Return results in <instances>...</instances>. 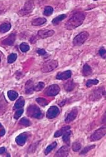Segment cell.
<instances>
[{"label": "cell", "mask_w": 106, "mask_h": 157, "mask_svg": "<svg viewBox=\"0 0 106 157\" xmlns=\"http://www.w3.org/2000/svg\"><path fill=\"white\" fill-rule=\"evenodd\" d=\"M85 18V15L82 12L75 13L68 19L67 23H65V28L68 30H72L79 27L83 23Z\"/></svg>", "instance_id": "cell-1"}, {"label": "cell", "mask_w": 106, "mask_h": 157, "mask_svg": "<svg viewBox=\"0 0 106 157\" xmlns=\"http://www.w3.org/2000/svg\"><path fill=\"white\" fill-rule=\"evenodd\" d=\"M35 3L33 0H28L24 3L23 7L18 12L20 16H26L32 13V11L35 9Z\"/></svg>", "instance_id": "cell-2"}, {"label": "cell", "mask_w": 106, "mask_h": 157, "mask_svg": "<svg viewBox=\"0 0 106 157\" xmlns=\"http://www.w3.org/2000/svg\"><path fill=\"white\" fill-rule=\"evenodd\" d=\"M59 65L58 61L56 60H49L43 64L41 67V71L43 73H48L54 71Z\"/></svg>", "instance_id": "cell-3"}, {"label": "cell", "mask_w": 106, "mask_h": 157, "mask_svg": "<svg viewBox=\"0 0 106 157\" xmlns=\"http://www.w3.org/2000/svg\"><path fill=\"white\" fill-rule=\"evenodd\" d=\"M27 114L29 117L40 119L43 117V113L39 107L36 105H30L27 108Z\"/></svg>", "instance_id": "cell-4"}, {"label": "cell", "mask_w": 106, "mask_h": 157, "mask_svg": "<svg viewBox=\"0 0 106 157\" xmlns=\"http://www.w3.org/2000/svg\"><path fill=\"white\" fill-rule=\"evenodd\" d=\"M89 36V33L87 32H82L80 33L79 34L75 36V37L73 39V43L75 46H81L83 45L85 41H86Z\"/></svg>", "instance_id": "cell-5"}, {"label": "cell", "mask_w": 106, "mask_h": 157, "mask_svg": "<svg viewBox=\"0 0 106 157\" xmlns=\"http://www.w3.org/2000/svg\"><path fill=\"white\" fill-rule=\"evenodd\" d=\"M105 96V90L103 88H96L93 90L92 94L90 96V100L92 101H99L102 96Z\"/></svg>", "instance_id": "cell-6"}, {"label": "cell", "mask_w": 106, "mask_h": 157, "mask_svg": "<svg viewBox=\"0 0 106 157\" xmlns=\"http://www.w3.org/2000/svg\"><path fill=\"white\" fill-rule=\"evenodd\" d=\"M106 134V128L105 127L101 128L98 129L97 130L95 131L90 138L91 142H96L98 140L103 138Z\"/></svg>", "instance_id": "cell-7"}, {"label": "cell", "mask_w": 106, "mask_h": 157, "mask_svg": "<svg viewBox=\"0 0 106 157\" xmlns=\"http://www.w3.org/2000/svg\"><path fill=\"white\" fill-rule=\"evenodd\" d=\"M60 91V87L57 84H52L49 86L48 88L46 89L45 94L47 96H50V97H54L56 96Z\"/></svg>", "instance_id": "cell-8"}, {"label": "cell", "mask_w": 106, "mask_h": 157, "mask_svg": "<svg viewBox=\"0 0 106 157\" xmlns=\"http://www.w3.org/2000/svg\"><path fill=\"white\" fill-rule=\"evenodd\" d=\"M60 111L57 106H53L48 109L47 113V117L48 119H53L56 117L59 114Z\"/></svg>", "instance_id": "cell-9"}, {"label": "cell", "mask_w": 106, "mask_h": 157, "mask_svg": "<svg viewBox=\"0 0 106 157\" xmlns=\"http://www.w3.org/2000/svg\"><path fill=\"white\" fill-rule=\"evenodd\" d=\"M69 153V146L68 145H64L61 147L60 149L56 152L55 156L56 157H67Z\"/></svg>", "instance_id": "cell-10"}, {"label": "cell", "mask_w": 106, "mask_h": 157, "mask_svg": "<svg viewBox=\"0 0 106 157\" xmlns=\"http://www.w3.org/2000/svg\"><path fill=\"white\" fill-rule=\"evenodd\" d=\"M54 34L55 32L53 30H40L38 32V36L40 38L44 39L52 36L54 35Z\"/></svg>", "instance_id": "cell-11"}, {"label": "cell", "mask_w": 106, "mask_h": 157, "mask_svg": "<svg viewBox=\"0 0 106 157\" xmlns=\"http://www.w3.org/2000/svg\"><path fill=\"white\" fill-rule=\"evenodd\" d=\"M77 114H78V110H77V108L72 109L70 111V112L67 114L66 118L65 119V122L66 123H69L73 121L77 118Z\"/></svg>", "instance_id": "cell-12"}, {"label": "cell", "mask_w": 106, "mask_h": 157, "mask_svg": "<svg viewBox=\"0 0 106 157\" xmlns=\"http://www.w3.org/2000/svg\"><path fill=\"white\" fill-rule=\"evenodd\" d=\"M72 76V71H65L63 72H59L56 74V78L58 80H67L70 78Z\"/></svg>", "instance_id": "cell-13"}, {"label": "cell", "mask_w": 106, "mask_h": 157, "mask_svg": "<svg viewBox=\"0 0 106 157\" xmlns=\"http://www.w3.org/2000/svg\"><path fill=\"white\" fill-rule=\"evenodd\" d=\"M28 139V136L26 133H22L16 138V142L19 146H23L26 143Z\"/></svg>", "instance_id": "cell-14"}, {"label": "cell", "mask_w": 106, "mask_h": 157, "mask_svg": "<svg viewBox=\"0 0 106 157\" xmlns=\"http://www.w3.org/2000/svg\"><path fill=\"white\" fill-rule=\"evenodd\" d=\"M15 40H16V35L14 34H12L8 36L6 39L4 40L2 42V43L3 45L11 46V45H12L15 43Z\"/></svg>", "instance_id": "cell-15"}, {"label": "cell", "mask_w": 106, "mask_h": 157, "mask_svg": "<svg viewBox=\"0 0 106 157\" xmlns=\"http://www.w3.org/2000/svg\"><path fill=\"white\" fill-rule=\"evenodd\" d=\"M34 86L35 85L33 81H28L25 84V93L28 94H32L34 91Z\"/></svg>", "instance_id": "cell-16"}, {"label": "cell", "mask_w": 106, "mask_h": 157, "mask_svg": "<svg viewBox=\"0 0 106 157\" xmlns=\"http://www.w3.org/2000/svg\"><path fill=\"white\" fill-rule=\"evenodd\" d=\"M76 84L73 81H68L64 85V89L67 92H70L75 89Z\"/></svg>", "instance_id": "cell-17"}, {"label": "cell", "mask_w": 106, "mask_h": 157, "mask_svg": "<svg viewBox=\"0 0 106 157\" xmlns=\"http://www.w3.org/2000/svg\"><path fill=\"white\" fill-rule=\"evenodd\" d=\"M11 28V25L10 23L8 22L3 23L0 25V32H1V34H5V33L9 31Z\"/></svg>", "instance_id": "cell-18"}, {"label": "cell", "mask_w": 106, "mask_h": 157, "mask_svg": "<svg viewBox=\"0 0 106 157\" xmlns=\"http://www.w3.org/2000/svg\"><path fill=\"white\" fill-rule=\"evenodd\" d=\"M70 129V126H64L62 128H61L60 130L56 131L55 134H54V137L55 138H58V137H60V136H62L65 132H66L67 131L69 130Z\"/></svg>", "instance_id": "cell-19"}, {"label": "cell", "mask_w": 106, "mask_h": 157, "mask_svg": "<svg viewBox=\"0 0 106 157\" xmlns=\"http://www.w3.org/2000/svg\"><path fill=\"white\" fill-rule=\"evenodd\" d=\"M47 22V20L45 18H36L34 20H33L31 22L32 25L33 26H40L45 24Z\"/></svg>", "instance_id": "cell-20"}, {"label": "cell", "mask_w": 106, "mask_h": 157, "mask_svg": "<svg viewBox=\"0 0 106 157\" xmlns=\"http://www.w3.org/2000/svg\"><path fill=\"white\" fill-rule=\"evenodd\" d=\"M92 72L91 67L88 64H85L83 67V70H82V74L83 76L85 77L89 76L90 75H91Z\"/></svg>", "instance_id": "cell-21"}, {"label": "cell", "mask_w": 106, "mask_h": 157, "mask_svg": "<svg viewBox=\"0 0 106 157\" xmlns=\"http://www.w3.org/2000/svg\"><path fill=\"white\" fill-rule=\"evenodd\" d=\"M24 102H25V101H24V98L23 97H20L18 101H16V102L15 103V108L16 109H21L22 107H23L24 105Z\"/></svg>", "instance_id": "cell-22"}, {"label": "cell", "mask_w": 106, "mask_h": 157, "mask_svg": "<svg viewBox=\"0 0 106 157\" xmlns=\"http://www.w3.org/2000/svg\"><path fill=\"white\" fill-rule=\"evenodd\" d=\"M66 17H67V16H66V15H65V14H62V15H59L58 16H56V18L53 19V20H52V23L54 24V25L59 24L60 22H62V20H63Z\"/></svg>", "instance_id": "cell-23"}, {"label": "cell", "mask_w": 106, "mask_h": 157, "mask_svg": "<svg viewBox=\"0 0 106 157\" xmlns=\"http://www.w3.org/2000/svg\"><path fill=\"white\" fill-rule=\"evenodd\" d=\"M70 136H71V131H67L63 135V137H62V139L63 141L67 143L68 145L70 143Z\"/></svg>", "instance_id": "cell-24"}, {"label": "cell", "mask_w": 106, "mask_h": 157, "mask_svg": "<svg viewBox=\"0 0 106 157\" xmlns=\"http://www.w3.org/2000/svg\"><path fill=\"white\" fill-rule=\"evenodd\" d=\"M5 103H7L6 100H5V99L1 100V97H0V115L3 114L6 111V107L7 104H5Z\"/></svg>", "instance_id": "cell-25"}, {"label": "cell", "mask_w": 106, "mask_h": 157, "mask_svg": "<svg viewBox=\"0 0 106 157\" xmlns=\"http://www.w3.org/2000/svg\"><path fill=\"white\" fill-rule=\"evenodd\" d=\"M7 94L8 97H9L11 101H15L18 96V93L16 91H14V90H9V91L8 92Z\"/></svg>", "instance_id": "cell-26"}, {"label": "cell", "mask_w": 106, "mask_h": 157, "mask_svg": "<svg viewBox=\"0 0 106 157\" xmlns=\"http://www.w3.org/2000/svg\"><path fill=\"white\" fill-rule=\"evenodd\" d=\"M56 145H57L56 142H53L52 144H50V145H48L46 149L45 150V151H44L45 155H47L49 153L51 152L55 148H56Z\"/></svg>", "instance_id": "cell-27"}, {"label": "cell", "mask_w": 106, "mask_h": 157, "mask_svg": "<svg viewBox=\"0 0 106 157\" xmlns=\"http://www.w3.org/2000/svg\"><path fill=\"white\" fill-rule=\"evenodd\" d=\"M36 101L40 106H42V107H45V106H47L48 104V102L46 100V99H44V98H42V97L36 98Z\"/></svg>", "instance_id": "cell-28"}, {"label": "cell", "mask_w": 106, "mask_h": 157, "mask_svg": "<svg viewBox=\"0 0 106 157\" xmlns=\"http://www.w3.org/2000/svg\"><path fill=\"white\" fill-rule=\"evenodd\" d=\"M53 12H54V8H53L52 6H47L45 7L43 14L45 16H48L51 15L53 13Z\"/></svg>", "instance_id": "cell-29"}, {"label": "cell", "mask_w": 106, "mask_h": 157, "mask_svg": "<svg viewBox=\"0 0 106 157\" xmlns=\"http://www.w3.org/2000/svg\"><path fill=\"white\" fill-rule=\"evenodd\" d=\"M96 147L95 144H92V145H88L87 146H85L84 149L81 151V152L80 153V155H84L85 153H87V152H89V151H91V150L93 149Z\"/></svg>", "instance_id": "cell-30"}, {"label": "cell", "mask_w": 106, "mask_h": 157, "mask_svg": "<svg viewBox=\"0 0 106 157\" xmlns=\"http://www.w3.org/2000/svg\"><path fill=\"white\" fill-rule=\"evenodd\" d=\"M16 59H17V55L16 53H11L8 57V62L9 64H13L16 61Z\"/></svg>", "instance_id": "cell-31"}, {"label": "cell", "mask_w": 106, "mask_h": 157, "mask_svg": "<svg viewBox=\"0 0 106 157\" xmlns=\"http://www.w3.org/2000/svg\"><path fill=\"white\" fill-rule=\"evenodd\" d=\"M20 50L23 52H27L30 50V46L27 43H22L20 45Z\"/></svg>", "instance_id": "cell-32"}, {"label": "cell", "mask_w": 106, "mask_h": 157, "mask_svg": "<svg viewBox=\"0 0 106 157\" xmlns=\"http://www.w3.org/2000/svg\"><path fill=\"white\" fill-rule=\"evenodd\" d=\"M45 87V84L42 82H38V83L36 84V86H34V91L38 92L40 91L41 90H42Z\"/></svg>", "instance_id": "cell-33"}, {"label": "cell", "mask_w": 106, "mask_h": 157, "mask_svg": "<svg viewBox=\"0 0 106 157\" xmlns=\"http://www.w3.org/2000/svg\"><path fill=\"white\" fill-rule=\"evenodd\" d=\"M72 148L73 151H79L81 149V144L79 142H74L72 144Z\"/></svg>", "instance_id": "cell-34"}, {"label": "cell", "mask_w": 106, "mask_h": 157, "mask_svg": "<svg viewBox=\"0 0 106 157\" xmlns=\"http://www.w3.org/2000/svg\"><path fill=\"white\" fill-rule=\"evenodd\" d=\"M20 125L28 127V126H30L31 123L28 119H27L26 118H23L21 119V120H20Z\"/></svg>", "instance_id": "cell-35"}, {"label": "cell", "mask_w": 106, "mask_h": 157, "mask_svg": "<svg viewBox=\"0 0 106 157\" xmlns=\"http://www.w3.org/2000/svg\"><path fill=\"white\" fill-rule=\"evenodd\" d=\"M99 83V81L97 79H90L88 80L87 83H86V86L87 88H90V87H91L93 85H97Z\"/></svg>", "instance_id": "cell-36"}, {"label": "cell", "mask_w": 106, "mask_h": 157, "mask_svg": "<svg viewBox=\"0 0 106 157\" xmlns=\"http://www.w3.org/2000/svg\"><path fill=\"white\" fill-rule=\"evenodd\" d=\"M23 113V109H18L16 111V113L14 115V118L15 119H18L21 116L22 114Z\"/></svg>", "instance_id": "cell-37"}, {"label": "cell", "mask_w": 106, "mask_h": 157, "mask_svg": "<svg viewBox=\"0 0 106 157\" xmlns=\"http://www.w3.org/2000/svg\"><path fill=\"white\" fill-rule=\"evenodd\" d=\"M99 55L103 58V59H105L106 57V52L105 49L104 47H102L99 50Z\"/></svg>", "instance_id": "cell-38"}, {"label": "cell", "mask_w": 106, "mask_h": 157, "mask_svg": "<svg viewBox=\"0 0 106 157\" xmlns=\"http://www.w3.org/2000/svg\"><path fill=\"white\" fill-rule=\"evenodd\" d=\"M37 53L40 55H45L47 53L46 51L44 49H38Z\"/></svg>", "instance_id": "cell-39"}, {"label": "cell", "mask_w": 106, "mask_h": 157, "mask_svg": "<svg viewBox=\"0 0 106 157\" xmlns=\"http://www.w3.org/2000/svg\"><path fill=\"white\" fill-rule=\"evenodd\" d=\"M6 148L5 147H1L0 148V155H2L3 153H5L6 152Z\"/></svg>", "instance_id": "cell-40"}, {"label": "cell", "mask_w": 106, "mask_h": 157, "mask_svg": "<svg viewBox=\"0 0 106 157\" xmlns=\"http://www.w3.org/2000/svg\"><path fill=\"white\" fill-rule=\"evenodd\" d=\"M4 5L2 3L0 2V14H1L3 13V11H4Z\"/></svg>", "instance_id": "cell-41"}, {"label": "cell", "mask_w": 106, "mask_h": 157, "mask_svg": "<svg viewBox=\"0 0 106 157\" xmlns=\"http://www.w3.org/2000/svg\"><path fill=\"white\" fill-rule=\"evenodd\" d=\"M5 133H6L5 130H4V129L1 130V131H0V136H4V135H5Z\"/></svg>", "instance_id": "cell-42"}, {"label": "cell", "mask_w": 106, "mask_h": 157, "mask_svg": "<svg viewBox=\"0 0 106 157\" xmlns=\"http://www.w3.org/2000/svg\"><path fill=\"white\" fill-rule=\"evenodd\" d=\"M30 42L32 43L33 42V43H35L36 42V38H35V36H33L32 37V38L30 39Z\"/></svg>", "instance_id": "cell-43"}, {"label": "cell", "mask_w": 106, "mask_h": 157, "mask_svg": "<svg viewBox=\"0 0 106 157\" xmlns=\"http://www.w3.org/2000/svg\"><path fill=\"white\" fill-rule=\"evenodd\" d=\"M1 53L0 52V62H1Z\"/></svg>", "instance_id": "cell-44"}, {"label": "cell", "mask_w": 106, "mask_h": 157, "mask_svg": "<svg viewBox=\"0 0 106 157\" xmlns=\"http://www.w3.org/2000/svg\"><path fill=\"white\" fill-rule=\"evenodd\" d=\"M2 126H1V124H0V128H1Z\"/></svg>", "instance_id": "cell-45"}, {"label": "cell", "mask_w": 106, "mask_h": 157, "mask_svg": "<svg viewBox=\"0 0 106 157\" xmlns=\"http://www.w3.org/2000/svg\"><path fill=\"white\" fill-rule=\"evenodd\" d=\"M93 1H97V0H93Z\"/></svg>", "instance_id": "cell-46"}]
</instances>
